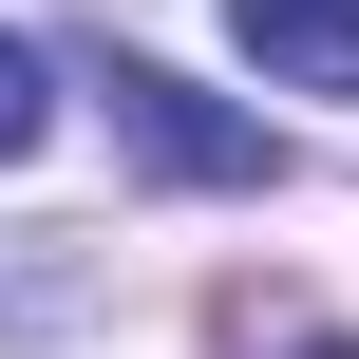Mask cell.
<instances>
[{"label": "cell", "mask_w": 359, "mask_h": 359, "mask_svg": "<svg viewBox=\"0 0 359 359\" xmlns=\"http://www.w3.org/2000/svg\"><path fill=\"white\" fill-rule=\"evenodd\" d=\"M303 359H359V341H303Z\"/></svg>", "instance_id": "277c9868"}, {"label": "cell", "mask_w": 359, "mask_h": 359, "mask_svg": "<svg viewBox=\"0 0 359 359\" xmlns=\"http://www.w3.org/2000/svg\"><path fill=\"white\" fill-rule=\"evenodd\" d=\"M38 133H57V76H38V38H0V170H19Z\"/></svg>", "instance_id": "3957f363"}, {"label": "cell", "mask_w": 359, "mask_h": 359, "mask_svg": "<svg viewBox=\"0 0 359 359\" xmlns=\"http://www.w3.org/2000/svg\"><path fill=\"white\" fill-rule=\"evenodd\" d=\"M227 19L284 95H359V0H227Z\"/></svg>", "instance_id": "7a4b0ae2"}, {"label": "cell", "mask_w": 359, "mask_h": 359, "mask_svg": "<svg viewBox=\"0 0 359 359\" xmlns=\"http://www.w3.org/2000/svg\"><path fill=\"white\" fill-rule=\"evenodd\" d=\"M95 114H114V151H133L151 189H265V170H284V133L227 114V95H189L170 57H95Z\"/></svg>", "instance_id": "6da1fadb"}]
</instances>
